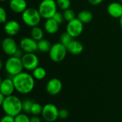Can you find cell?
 <instances>
[{
  "label": "cell",
  "instance_id": "obj_1",
  "mask_svg": "<svg viewBox=\"0 0 122 122\" xmlns=\"http://www.w3.org/2000/svg\"><path fill=\"white\" fill-rule=\"evenodd\" d=\"M15 90L21 94L31 93L35 86V79L28 72L22 71L12 77Z\"/></svg>",
  "mask_w": 122,
  "mask_h": 122
},
{
  "label": "cell",
  "instance_id": "obj_2",
  "mask_svg": "<svg viewBox=\"0 0 122 122\" xmlns=\"http://www.w3.org/2000/svg\"><path fill=\"white\" fill-rule=\"evenodd\" d=\"M5 114L15 117L22 112V101L15 95L6 97L1 105Z\"/></svg>",
  "mask_w": 122,
  "mask_h": 122
},
{
  "label": "cell",
  "instance_id": "obj_3",
  "mask_svg": "<svg viewBox=\"0 0 122 122\" xmlns=\"http://www.w3.org/2000/svg\"><path fill=\"white\" fill-rule=\"evenodd\" d=\"M57 4L56 0H42L38 7L41 18L49 19L54 17L57 12Z\"/></svg>",
  "mask_w": 122,
  "mask_h": 122
},
{
  "label": "cell",
  "instance_id": "obj_4",
  "mask_svg": "<svg viewBox=\"0 0 122 122\" xmlns=\"http://www.w3.org/2000/svg\"><path fill=\"white\" fill-rule=\"evenodd\" d=\"M21 19L26 26L32 28L39 24L41 16L38 9L29 7L21 14Z\"/></svg>",
  "mask_w": 122,
  "mask_h": 122
},
{
  "label": "cell",
  "instance_id": "obj_5",
  "mask_svg": "<svg viewBox=\"0 0 122 122\" xmlns=\"http://www.w3.org/2000/svg\"><path fill=\"white\" fill-rule=\"evenodd\" d=\"M4 69L7 74L12 77L23 71L24 66L21 58L15 56H11L5 61Z\"/></svg>",
  "mask_w": 122,
  "mask_h": 122
},
{
  "label": "cell",
  "instance_id": "obj_6",
  "mask_svg": "<svg viewBox=\"0 0 122 122\" xmlns=\"http://www.w3.org/2000/svg\"><path fill=\"white\" fill-rule=\"evenodd\" d=\"M67 52L68 51L66 46L61 42H57L52 44V46L49 52V56L51 61L59 63L64 60Z\"/></svg>",
  "mask_w": 122,
  "mask_h": 122
},
{
  "label": "cell",
  "instance_id": "obj_7",
  "mask_svg": "<svg viewBox=\"0 0 122 122\" xmlns=\"http://www.w3.org/2000/svg\"><path fill=\"white\" fill-rule=\"evenodd\" d=\"M59 111L57 107L51 103H48L43 106L41 117L46 122H54L59 119Z\"/></svg>",
  "mask_w": 122,
  "mask_h": 122
},
{
  "label": "cell",
  "instance_id": "obj_8",
  "mask_svg": "<svg viewBox=\"0 0 122 122\" xmlns=\"http://www.w3.org/2000/svg\"><path fill=\"white\" fill-rule=\"evenodd\" d=\"M21 61L24 69L29 71L34 70L39 64V57L35 53H24L21 57Z\"/></svg>",
  "mask_w": 122,
  "mask_h": 122
},
{
  "label": "cell",
  "instance_id": "obj_9",
  "mask_svg": "<svg viewBox=\"0 0 122 122\" xmlns=\"http://www.w3.org/2000/svg\"><path fill=\"white\" fill-rule=\"evenodd\" d=\"M84 24L76 17L69 21L66 26V31L68 32L74 39L79 37L83 32Z\"/></svg>",
  "mask_w": 122,
  "mask_h": 122
},
{
  "label": "cell",
  "instance_id": "obj_10",
  "mask_svg": "<svg viewBox=\"0 0 122 122\" xmlns=\"http://www.w3.org/2000/svg\"><path fill=\"white\" fill-rule=\"evenodd\" d=\"M19 48L24 53H34L38 50V41L31 37H24L19 41Z\"/></svg>",
  "mask_w": 122,
  "mask_h": 122
},
{
  "label": "cell",
  "instance_id": "obj_11",
  "mask_svg": "<svg viewBox=\"0 0 122 122\" xmlns=\"http://www.w3.org/2000/svg\"><path fill=\"white\" fill-rule=\"evenodd\" d=\"M1 47L3 51L8 56H14L19 47L16 41L11 36H7L2 40Z\"/></svg>",
  "mask_w": 122,
  "mask_h": 122
},
{
  "label": "cell",
  "instance_id": "obj_12",
  "mask_svg": "<svg viewBox=\"0 0 122 122\" xmlns=\"http://www.w3.org/2000/svg\"><path fill=\"white\" fill-rule=\"evenodd\" d=\"M63 88L62 82L57 78H52L49 79L46 85V90L47 93L51 96H56L59 94Z\"/></svg>",
  "mask_w": 122,
  "mask_h": 122
},
{
  "label": "cell",
  "instance_id": "obj_13",
  "mask_svg": "<svg viewBox=\"0 0 122 122\" xmlns=\"http://www.w3.org/2000/svg\"><path fill=\"white\" fill-rule=\"evenodd\" d=\"M14 91L16 90L12 78H6L1 81L0 93L3 94L5 97H8L12 95Z\"/></svg>",
  "mask_w": 122,
  "mask_h": 122
},
{
  "label": "cell",
  "instance_id": "obj_14",
  "mask_svg": "<svg viewBox=\"0 0 122 122\" xmlns=\"http://www.w3.org/2000/svg\"><path fill=\"white\" fill-rule=\"evenodd\" d=\"M21 29L20 24L16 20L7 21L4 26V30L8 36H14L19 32Z\"/></svg>",
  "mask_w": 122,
  "mask_h": 122
},
{
  "label": "cell",
  "instance_id": "obj_15",
  "mask_svg": "<svg viewBox=\"0 0 122 122\" xmlns=\"http://www.w3.org/2000/svg\"><path fill=\"white\" fill-rule=\"evenodd\" d=\"M9 8L16 14H22L28 7L26 0H9Z\"/></svg>",
  "mask_w": 122,
  "mask_h": 122
},
{
  "label": "cell",
  "instance_id": "obj_16",
  "mask_svg": "<svg viewBox=\"0 0 122 122\" xmlns=\"http://www.w3.org/2000/svg\"><path fill=\"white\" fill-rule=\"evenodd\" d=\"M108 14L113 18L120 19L122 16V4L119 1H114L107 7Z\"/></svg>",
  "mask_w": 122,
  "mask_h": 122
},
{
  "label": "cell",
  "instance_id": "obj_17",
  "mask_svg": "<svg viewBox=\"0 0 122 122\" xmlns=\"http://www.w3.org/2000/svg\"><path fill=\"white\" fill-rule=\"evenodd\" d=\"M67 51L72 55H79L84 51V45L81 42L74 39L67 45Z\"/></svg>",
  "mask_w": 122,
  "mask_h": 122
},
{
  "label": "cell",
  "instance_id": "obj_18",
  "mask_svg": "<svg viewBox=\"0 0 122 122\" xmlns=\"http://www.w3.org/2000/svg\"><path fill=\"white\" fill-rule=\"evenodd\" d=\"M59 24L56 22L53 18L46 20L44 24V30L49 34H56L59 29Z\"/></svg>",
  "mask_w": 122,
  "mask_h": 122
},
{
  "label": "cell",
  "instance_id": "obj_19",
  "mask_svg": "<svg viewBox=\"0 0 122 122\" xmlns=\"http://www.w3.org/2000/svg\"><path fill=\"white\" fill-rule=\"evenodd\" d=\"M77 18L84 24H89L93 19V14L89 10H82L77 14Z\"/></svg>",
  "mask_w": 122,
  "mask_h": 122
},
{
  "label": "cell",
  "instance_id": "obj_20",
  "mask_svg": "<svg viewBox=\"0 0 122 122\" xmlns=\"http://www.w3.org/2000/svg\"><path fill=\"white\" fill-rule=\"evenodd\" d=\"M30 34H31V38H33L36 41H39L41 40L42 39H44V31L41 28L36 26L32 27L31 29Z\"/></svg>",
  "mask_w": 122,
  "mask_h": 122
},
{
  "label": "cell",
  "instance_id": "obj_21",
  "mask_svg": "<svg viewBox=\"0 0 122 122\" xmlns=\"http://www.w3.org/2000/svg\"><path fill=\"white\" fill-rule=\"evenodd\" d=\"M51 46L52 44L48 39H42L38 41V50L42 53H49Z\"/></svg>",
  "mask_w": 122,
  "mask_h": 122
},
{
  "label": "cell",
  "instance_id": "obj_22",
  "mask_svg": "<svg viewBox=\"0 0 122 122\" xmlns=\"http://www.w3.org/2000/svg\"><path fill=\"white\" fill-rule=\"evenodd\" d=\"M32 76L36 80H42L46 76V71L42 66H38L32 71Z\"/></svg>",
  "mask_w": 122,
  "mask_h": 122
},
{
  "label": "cell",
  "instance_id": "obj_23",
  "mask_svg": "<svg viewBox=\"0 0 122 122\" xmlns=\"http://www.w3.org/2000/svg\"><path fill=\"white\" fill-rule=\"evenodd\" d=\"M33 104L34 102L30 99H26L22 101V112L27 114H30Z\"/></svg>",
  "mask_w": 122,
  "mask_h": 122
},
{
  "label": "cell",
  "instance_id": "obj_24",
  "mask_svg": "<svg viewBox=\"0 0 122 122\" xmlns=\"http://www.w3.org/2000/svg\"><path fill=\"white\" fill-rule=\"evenodd\" d=\"M42 110H43V107L39 103L34 102L30 114H32V116H39L40 114H41Z\"/></svg>",
  "mask_w": 122,
  "mask_h": 122
},
{
  "label": "cell",
  "instance_id": "obj_25",
  "mask_svg": "<svg viewBox=\"0 0 122 122\" xmlns=\"http://www.w3.org/2000/svg\"><path fill=\"white\" fill-rule=\"evenodd\" d=\"M63 15H64V20L66 21L67 22L76 19V14H75V12L73 9H66L63 11Z\"/></svg>",
  "mask_w": 122,
  "mask_h": 122
},
{
  "label": "cell",
  "instance_id": "obj_26",
  "mask_svg": "<svg viewBox=\"0 0 122 122\" xmlns=\"http://www.w3.org/2000/svg\"><path fill=\"white\" fill-rule=\"evenodd\" d=\"M74 39V38L66 31L62 33L60 36V42L64 46H67V45Z\"/></svg>",
  "mask_w": 122,
  "mask_h": 122
},
{
  "label": "cell",
  "instance_id": "obj_27",
  "mask_svg": "<svg viewBox=\"0 0 122 122\" xmlns=\"http://www.w3.org/2000/svg\"><path fill=\"white\" fill-rule=\"evenodd\" d=\"M56 1L58 7L63 11L69 9L71 4V0H56Z\"/></svg>",
  "mask_w": 122,
  "mask_h": 122
},
{
  "label": "cell",
  "instance_id": "obj_28",
  "mask_svg": "<svg viewBox=\"0 0 122 122\" xmlns=\"http://www.w3.org/2000/svg\"><path fill=\"white\" fill-rule=\"evenodd\" d=\"M15 122H31L30 118L27 115V114H25L24 112L20 113L15 117Z\"/></svg>",
  "mask_w": 122,
  "mask_h": 122
},
{
  "label": "cell",
  "instance_id": "obj_29",
  "mask_svg": "<svg viewBox=\"0 0 122 122\" xmlns=\"http://www.w3.org/2000/svg\"><path fill=\"white\" fill-rule=\"evenodd\" d=\"M7 21V13L4 8H0V22L1 24H5Z\"/></svg>",
  "mask_w": 122,
  "mask_h": 122
},
{
  "label": "cell",
  "instance_id": "obj_30",
  "mask_svg": "<svg viewBox=\"0 0 122 122\" xmlns=\"http://www.w3.org/2000/svg\"><path fill=\"white\" fill-rule=\"evenodd\" d=\"M53 19H54L56 22H58L59 24H61L63 23V21H64V18L63 13H61V12H59V11H57V12L54 14Z\"/></svg>",
  "mask_w": 122,
  "mask_h": 122
},
{
  "label": "cell",
  "instance_id": "obj_31",
  "mask_svg": "<svg viewBox=\"0 0 122 122\" xmlns=\"http://www.w3.org/2000/svg\"><path fill=\"white\" fill-rule=\"evenodd\" d=\"M69 115V112L66 109H61L59 111V119H66Z\"/></svg>",
  "mask_w": 122,
  "mask_h": 122
},
{
  "label": "cell",
  "instance_id": "obj_32",
  "mask_svg": "<svg viewBox=\"0 0 122 122\" xmlns=\"http://www.w3.org/2000/svg\"><path fill=\"white\" fill-rule=\"evenodd\" d=\"M0 122H15V118L12 116L5 114L1 117Z\"/></svg>",
  "mask_w": 122,
  "mask_h": 122
},
{
  "label": "cell",
  "instance_id": "obj_33",
  "mask_svg": "<svg viewBox=\"0 0 122 122\" xmlns=\"http://www.w3.org/2000/svg\"><path fill=\"white\" fill-rule=\"evenodd\" d=\"M89 3L93 6H97L99 4H100L101 3H102L104 1V0H88Z\"/></svg>",
  "mask_w": 122,
  "mask_h": 122
},
{
  "label": "cell",
  "instance_id": "obj_34",
  "mask_svg": "<svg viewBox=\"0 0 122 122\" xmlns=\"http://www.w3.org/2000/svg\"><path fill=\"white\" fill-rule=\"evenodd\" d=\"M30 122H42L41 118L39 116H32L30 117Z\"/></svg>",
  "mask_w": 122,
  "mask_h": 122
},
{
  "label": "cell",
  "instance_id": "obj_35",
  "mask_svg": "<svg viewBox=\"0 0 122 122\" xmlns=\"http://www.w3.org/2000/svg\"><path fill=\"white\" fill-rule=\"evenodd\" d=\"M5 98H6V97H5L3 94L0 93V105H1V104H2V103L4 102V101Z\"/></svg>",
  "mask_w": 122,
  "mask_h": 122
},
{
  "label": "cell",
  "instance_id": "obj_36",
  "mask_svg": "<svg viewBox=\"0 0 122 122\" xmlns=\"http://www.w3.org/2000/svg\"><path fill=\"white\" fill-rule=\"evenodd\" d=\"M119 22H120V26H121V29H122V16L119 19Z\"/></svg>",
  "mask_w": 122,
  "mask_h": 122
},
{
  "label": "cell",
  "instance_id": "obj_37",
  "mask_svg": "<svg viewBox=\"0 0 122 122\" xmlns=\"http://www.w3.org/2000/svg\"><path fill=\"white\" fill-rule=\"evenodd\" d=\"M1 1H8V0H1Z\"/></svg>",
  "mask_w": 122,
  "mask_h": 122
},
{
  "label": "cell",
  "instance_id": "obj_38",
  "mask_svg": "<svg viewBox=\"0 0 122 122\" xmlns=\"http://www.w3.org/2000/svg\"><path fill=\"white\" fill-rule=\"evenodd\" d=\"M118 1H119V2H121V1H122V0H117Z\"/></svg>",
  "mask_w": 122,
  "mask_h": 122
}]
</instances>
